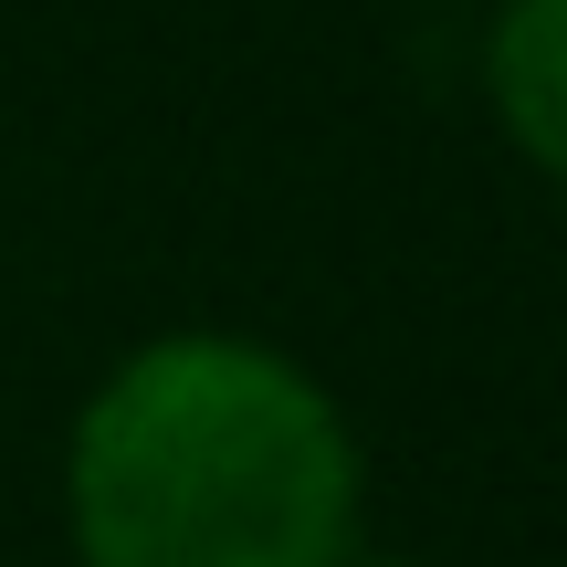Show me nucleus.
<instances>
[{
  "instance_id": "1",
  "label": "nucleus",
  "mask_w": 567,
  "mask_h": 567,
  "mask_svg": "<svg viewBox=\"0 0 567 567\" xmlns=\"http://www.w3.org/2000/svg\"><path fill=\"white\" fill-rule=\"evenodd\" d=\"M358 494V431L316 368L221 326L126 347L63 452L84 567H337Z\"/></svg>"
},
{
  "instance_id": "2",
  "label": "nucleus",
  "mask_w": 567,
  "mask_h": 567,
  "mask_svg": "<svg viewBox=\"0 0 567 567\" xmlns=\"http://www.w3.org/2000/svg\"><path fill=\"white\" fill-rule=\"evenodd\" d=\"M484 95L526 168H567V0H505L484 32Z\"/></svg>"
},
{
  "instance_id": "3",
  "label": "nucleus",
  "mask_w": 567,
  "mask_h": 567,
  "mask_svg": "<svg viewBox=\"0 0 567 567\" xmlns=\"http://www.w3.org/2000/svg\"><path fill=\"white\" fill-rule=\"evenodd\" d=\"M337 567H389V557H337Z\"/></svg>"
}]
</instances>
